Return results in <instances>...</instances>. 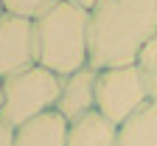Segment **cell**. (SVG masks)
Segmentation results:
<instances>
[{
  "instance_id": "obj_14",
  "label": "cell",
  "mask_w": 157,
  "mask_h": 146,
  "mask_svg": "<svg viewBox=\"0 0 157 146\" xmlns=\"http://www.w3.org/2000/svg\"><path fill=\"white\" fill-rule=\"evenodd\" d=\"M0 104H3V79H0Z\"/></svg>"
},
{
  "instance_id": "obj_15",
  "label": "cell",
  "mask_w": 157,
  "mask_h": 146,
  "mask_svg": "<svg viewBox=\"0 0 157 146\" xmlns=\"http://www.w3.org/2000/svg\"><path fill=\"white\" fill-rule=\"evenodd\" d=\"M3 14H6V11H3V0H0V17H3Z\"/></svg>"
},
{
  "instance_id": "obj_11",
  "label": "cell",
  "mask_w": 157,
  "mask_h": 146,
  "mask_svg": "<svg viewBox=\"0 0 157 146\" xmlns=\"http://www.w3.org/2000/svg\"><path fill=\"white\" fill-rule=\"evenodd\" d=\"M59 0H3V11L25 20H39L45 11H51Z\"/></svg>"
},
{
  "instance_id": "obj_7",
  "label": "cell",
  "mask_w": 157,
  "mask_h": 146,
  "mask_svg": "<svg viewBox=\"0 0 157 146\" xmlns=\"http://www.w3.org/2000/svg\"><path fill=\"white\" fill-rule=\"evenodd\" d=\"M67 135H70V121H65L56 110H51L17 127L14 146H67Z\"/></svg>"
},
{
  "instance_id": "obj_10",
  "label": "cell",
  "mask_w": 157,
  "mask_h": 146,
  "mask_svg": "<svg viewBox=\"0 0 157 146\" xmlns=\"http://www.w3.org/2000/svg\"><path fill=\"white\" fill-rule=\"evenodd\" d=\"M137 70H140L143 81H146V90H149V98L157 101V34L151 37V42L140 51L137 56Z\"/></svg>"
},
{
  "instance_id": "obj_1",
  "label": "cell",
  "mask_w": 157,
  "mask_h": 146,
  "mask_svg": "<svg viewBox=\"0 0 157 146\" xmlns=\"http://www.w3.org/2000/svg\"><path fill=\"white\" fill-rule=\"evenodd\" d=\"M157 34V0H98L90 11V68L135 65Z\"/></svg>"
},
{
  "instance_id": "obj_9",
  "label": "cell",
  "mask_w": 157,
  "mask_h": 146,
  "mask_svg": "<svg viewBox=\"0 0 157 146\" xmlns=\"http://www.w3.org/2000/svg\"><path fill=\"white\" fill-rule=\"evenodd\" d=\"M118 146H157V101L118 127Z\"/></svg>"
},
{
  "instance_id": "obj_3",
  "label": "cell",
  "mask_w": 157,
  "mask_h": 146,
  "mask_svg": "<svg viewBox=\"0 0 157 146\" xmlns=\"http://www.w3.org/2000/svg\"><path fill=\"white\" fill-rule=\"evenodd\" d=\"M62 96V76L51 73L42 65H34L17 76L3 79V104H0V121L11 129L28 124L31 118L56 110Z\"/></svg>"
},
{
  "instance_id": "obj_13",
  "label": "cell",
  "mask_w": 157,
  "mask_h": 146,
  "mask_svg": "<svg viewBox=\"0 0 157 146\" xmlns=\"http://www.w3.org/2000/svg\"><path fill=\"white\" fill-rule=\"evenodd\" d=\"M67 3H73V6H78V9H84V11H93V6L98 3V0H67Z\"/></svg>"
},
{
  "instance_id": "obj_6",
  "label": "cell",
  "mask_w": 157,
  "mask_h": 146,
  "mask_svg": "<svg viewBox=\"0 0 157 146\" xmlns=\"http://www.w3.org/2000/svg\"><path fill=\"white\" fill-rule=\"evenodd\" d=\"M95 81H98V70L90 65L65 76L62 79V96L56 101V112L70 124L95 112Z\"/></svg>"
},
{
  "instance_id": "obj_12",
  "label": "cell",
  "mask_w": 157,
  "mask_h": 146,
  "mask_svg": "<svg viewBox=\"0 0 157 146\" xmlns=\"http://www.w3.org/2000/svg\"><path fill=\"white\" fill-rule=\"evenodd\" d=\"M0 146H14V129L0 121Z\"/></svg>"
},
{
  "instance_id": "obj_4",
  "label": "cell",
  "mask_w": 157,
  "mask_h": 146,
  "mask_svg": "<svg viewBox=\"0 0 157 146\" xmlns=\"http://www.w3.org/2000/svg\"><path fill=\"white\" fill-rule=\"evenodd\" d=\"M149 90L146 81L137 70V65H124V68H107L98 70L95 81V112L107 118L109 124L121 127L135 112H140L149 104Z\"/></svg>"
},
{
  "instance_id": "obj_5",
  "label": "cell",
  "mask_w": 157,
  "mask_h": 146,
  "mask_svg": "<svg viewBox=\"0 0 157 146\" xmlns=\"http://www.w3.org/2000/svg\"><path fill=\"white\" fill-rule=\"evenodd\" d=\"M36 65L34 20L3 14L0 17V79L17 76Z\"/></svg>"
},
{
  "instance_id": "obj_8",
  "label": "cell",
  "mask_w": 157,
  "mask_h": 146,
  "mask_svg": "<svg viewBox=\"0 0 157 146\" xmlns=\"http://www.w3.org/2000/svg\"><path fill=\"white\" fill-rule=\"evenodd\" d=\"M67 146H118V127L98 112H90L82 121L70 124Z\"/></svg>"
},
{
  "instance_id": "obj_2",
  "label": "cell",
  "mask_w": 157,
  "mask_h": 146,
  "mask_svg": "<svg viewBox=\"0 0 157 146\" xmlns=\"http://www.w3.org/2000/svg\"><path fill=\"white\" fill-rule=\"evenodd\" d=\"M36 31V65L56 76H70L90 65V11L67 0L34 20Z\"/></svg>"
}]
</instances>
